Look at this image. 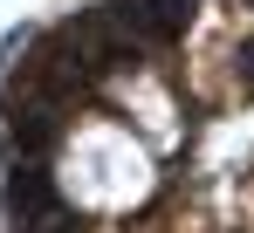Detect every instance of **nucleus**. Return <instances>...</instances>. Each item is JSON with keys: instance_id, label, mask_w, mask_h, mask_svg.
I'll return each instance as SVG.
<instances>
[{"instance_id": "1", "label": "nucleus", "mask_w": 254, "mask_h": 233, "mask_svg": "<svg viewBox=\"0 0 254 233\" xmlns=\"http://www.w3.org/2000/svg\"><path fill=\"white\" fill-rule=\"evenodd\" d=\"M234 76H241V89H254V21H248V35L234 41Z\"/></svg>"}]
</instances>
